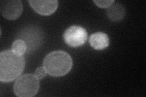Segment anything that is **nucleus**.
<instances>
[{"instance_id":"4","label":"nucleus","mask_w":146,"mask_h":97,"mask_svg":"<svg viewBox=\"0 0 146 97\" xmlns=\"http://www.w3.org/2000/svg\"><path fill=\"white\" fill-rule=\"evenodd\" d=\"M18 38L26 43L27 52H31L38 49L43 44L44 34L38 26H29L20 30L17 35Z\"/></svg>"},{"instance_id":"6","label":"nucleus","mask_w":146,"mask_h":97,"mask_svg":"<svg viewBox=\"0 0 146 97\" xmlns=\"http://www.w3.org/2000/svg\"><path fill=\"white\" fill-rule=\"evenodd\" d=\"M0 4L1 15L7 20H17L23 12V4L19 0L1 1Z\"/></svg>"},{"instance_id":"5","label":"nucleus","mask_w":146,"mask_h":97,"mask_svg":"<svg viewBox=\"0 0 146 97\" xmlns=\"http://www.w3.org/2000/svg\"><path fill=\"white\" fill-rule=\"evenodd\" d=\"M63 39L65 43L70 47H80L87 41V31L83 27L72 26L65 30L63 34Z\"/></svg>"},{"instance_id":"7","label":"nucleus","mask_w":146,"mask_h":97,"mask_svg":"<svg viewBox=\"0 0 146 97\" xmlns=\"http://www.w3.org/2000/svg\"><path fill=\"white\" fill-rule=\"evenodd\" d=\"M31 7L38 14L43 16L52 15L56 11L58 3L54 1H29Z\"/></svg>"},{"instance_id":"8","label":"nucleus","mask_w":146,"mask_h":97,"mask_svg":"<svg viewBox=\"0 0 146 97\" xmlns=\"http://www.w3.org/2000/svg\"><path fill=\"white\" fill-rule=\"evenodd\" d=\"M89 43L95 50H103L107 48L110 44L108 36L101 32H96L90 36Z\"/></svg>"},{"instance_id":"10","label":"nucleus","mask_w":146,"mask_h":97,"mask_svg":"<svg viewBox=\"0 0 146 97\" xmlns=\"http://www.w3.org/2000/svg\"><path fill=\"white\" fill-rule=\"evenodd\" d=\"M12 50L16 53L23 55L27 52V47L25 41L17 39L12 44Z\"/></svg>"},{"instance_id":"2","label":"nucleus","mask_w":146,"mask_h":97,"mask_svg":"<svg viewBox=\"0 0 146 97\" xmlns=\"http://www.w3.org/2000/svg\"><path fill=\"white\" fill-rule=\"evenodd\" d=\"M43 65L49 75L60 77L70 72L73 63L71 57L67 52L56 50L50 52L45 57Z\"/></svg>"},{"instance_id":"12","label":"nucleus","mask_w":146,"mask_h":97,"mask_svg":"<svg viewBox=\"0 0 146 97\" xmlns=\"http://www.w3.org/2000/svg\"><path fill=\"white\" fill-rule=\"evenodd\" d=\"M113 0H107V1H94L96 5L100 8H108L113 3H114Z\"/></svg>"},{"instance_id":"9","label":"nucleus","mask_w":146,"mask_h":97,"mask_svg":"<svg viewBox=\"0 0 146 97\" xmlns=\"http://www.w3.org/2000/svg\"><path fill=\"white\" fill-rule=\"evenodd\" d=\"M107 13L109 19L112 21H119L124 17L125 10L121 4L115 3L108 8Z\"/></svg>"},{"instance_id":"3","label":"nucleus","mask_w":146,"mask_h":97,"mask_svg":"<svg viewBox=\"0 0 146 97\" xmlns=\"http://www.w3.org/2000/svg\"><path fill=\"white\" fill-rule=\"evenodd\" d=\"M39 79L34 74L27 73L17 78L13 84L14 94L19 97H33L40 89Z\"/></svg>"},{"instance_id":"11","label":"nucleus","mask_w":146,"mask_h":97,"mask_svg":"<svg viewBox=\"0 0 146 97\" xmlns=\"http://www.w3.org/2000/svg\"><path fill=\"white\" fill-rule=\"evenodd\" d=\"M47 74L48 72L43 66L37 67L34 72V75L37 77L39 80L43 79L44 78L46 77Z\"/></svg>"},{"instance_id":"1","label":"nucleus","mask_w":146,"mask_h":97,"mask_svg":"<svg viewBox=\"0 0 146 97\" xmlns=\"http://www.w3.org/2000/svg\"><path fill=\"white\" fill-rule=\"evenodd\" d=\"M25 67V59L13 50L0 53V81L9 82L19 77Z\"/></svg>"}]
</instances>
